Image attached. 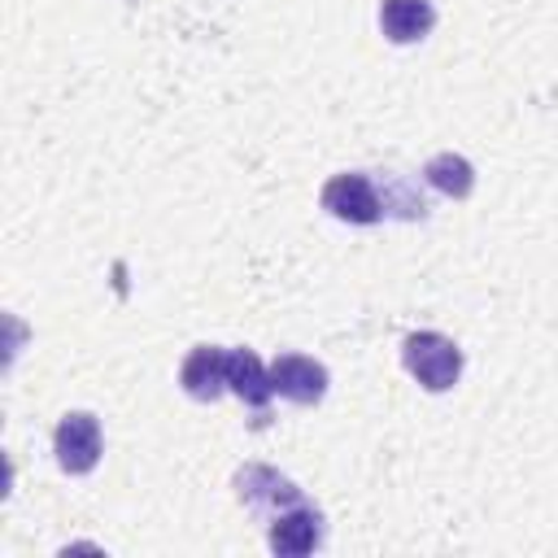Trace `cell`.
<instances>
[{
    "label": "cell",
    "mask_w": 558,
    "mask_h": 558,
    "mask_svg": "<svg viewBox=\"0 0 558 558\" xmlns=\"http://www.w3.org/2000/svg\"><path fill=\"white\" fill-rule=\"evenodd\" d=\"M401 362L427 392H449L462 375V349L440 331H410L401 340Z\"/></svg>",
    "instance_id": "1"
},
{
    "label": "cell",
    "mask_w": 558,
    "mask_h": 558,
    "mask_svg": "<svg viewBox=\"0 0 558 558\" xmlns=\"http://www.w3.org/2000/svg\"><path fill=\"white\" fill-rule=\"evenodd\" d=\"M52 453H57L61 471L87 475V471L100 462V423H96V414L70 410V414L57 423V432H52Z\"/></svg>",
    "instance_id": "3"
},
{
    "label": "cell",
    "mask_w": 558,
    "mask_h": 558,
    "mask_svg": "<svg viewBox=\"0 0 558 558\" xmlns=\"http://www.w3.org/2000/svg\"><path fill=\"white\" fill-rule=\"evenodd\" d=\"M323 209L340 222H353V227H371L384 218V201L375 192V183L362 174V170H344V174H331L323 183Z\"/></svg>",
    "instance_id": "2"
},
{
    "label": "cell",
    "mask_w": 558,
    "mask_h": 558,
    "mask_svg": "<svg viewBox=\"0 0 558 558\" xmlns=\"http://www.w3.org/2000/svg\"><path fill=\"white\" fill-rule=\"evenodd\" d=\"M235 488H240V501H248V506H257V510H266V506L292 510V506L305 501L301 488H296L288 475L270 471V466H244V471L235 475Z\"/></svg>",
    "instance_id": "7"
},
{
    "label": "cell",
    "mask_w": 558,
    "mask_h": 558,
    "mask_svg": "<svg viewBox=\"0 0 558 558\" xmlns=\"http://www.w3.org/2000/svg\"><path fill=\"white\" fill-rule=\"evenodd\" d=\"M323 541V514L310 506V501H301V506H292V510H279L275 519H270V536H266V545L275 549V554H310L314 545Z\"/></svg>",
    "instance_id": "5"
},
{
    "label": "cell",
    "mask_w": 558,
    "mask_h": 558,
    "mask_svg": "<svg viewBox=\"0 0 558 558\" xmlns=\"http://www.w3.org/2000/svg\"><path fill=\"white\" fill-rule=\"evenodd\" d=\"M436 26L432 0H384L379 4V31L392 44H418Z\"/></svg>",
    "instance_id": "9"
},
{
    "label": "cell",
    "mask_w": 558,
    "mask_h": 558,
    "mask_svg": "<svg viewBox=\"0 0 558 558\" xmlns=\"http://www.w3.org/2000/svg\"><path fill=\"white\" fill-rule=\"evenodd\" d=\"M423 174H427V183H432L436 192H445V196H453V201L471 196V187H475V170H471V161L458 157V153H436V157L423 166Z\"/></svg>",
    "instance_id": "10"
},
{
    "label": "cell",
    "mask_w": 558,
    "mask_h": 558,
    "mask_svg": "<svg viewBox=\"0 0 558 558\" xmlns=\"http://www.w3.org/2000/svg\"><path fill=\"white\" fill-rule=\"evenodd\" d=\"M179 384H183L187 397L214 401V397L227 388V349H218V344H196V349L183 357Z\"/></svg>",
    "instance_id": "6"
},
{
    "label": "cell",
    "mask_w": 558,
    "mask_h": 558,
    "mask_svg": "<svg viewBox=\"0 0 558 558\" xmlns=\"http://www.w3.org/2000/svg\"><path fill=\"white\" fill-rule=\"evenodd\" d=\"M270 388L292 405H314L327 392V366L305 353H279L270 362Z\"/></svg>",
    "instance_id": "4"
},
{
    "label": "cell",
    "mask_w": 558,
    "mask_h": 558,
    "mask_svg": "<svg viewBox=\"0 0 558 558\" xmlns=\"http://www.w3.org/2000/svg\"><path fill=\"white\" fill-rule=\"evenodd\" d=\"M227 388H231L244 405H253V410H262V405L275 397L270 371L262 366V357H257L253 349H227Z\"/></svg>",
    "instance_id": "8"
}]
</instances>
